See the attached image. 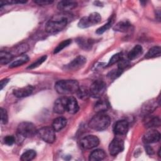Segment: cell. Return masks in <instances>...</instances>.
Segmentation results:
<instances>
[{
  "label": "cell",
  "mask_w": 161,
  "mask_h": 161,
  "mask_svg": "<svg viewBox=\"0 0 161 161\" xmlns=\"http://www.w3.org/2000/svg\"><path fill=\"white\" fill-rule=\"evenodd\" d=\"M68 19L64 14H57L50 19L45 25V30L49 33H55L62 30L67 25Z\"/></svg>",
  "instance_id": "1"
},
{
  "label": "cell",
  "mask_w": 161,
  "mask_h": 161,
  "mask_svg": "<svg viewBox=\"0 0 161 161\" xmlns=\"http://www.w3.org/2000/svg\"><path fill=\"white\" fill-rule=\"evenodd\" d=\"M67 98L65 97H61L58 98L54 103L53 111L57 114H63L67 109Z\"/></svg>",
  "instance_id": "13"
},
{
  "label": "cell",
  "mask_w": 161,
  "mask_h": 161,
  "mask_svg": "<svg viewBox=\"0 0 161 161\" xmlns=\"http://www.w3.org/2000/svg\"><path fill=\"white\" fill-rule=\"evenodd\" d=\"M110 108L109 101L106 99H101L98 100L94 106V110L97 113H104Z\"/></svg>",
  "instance_id": "14"
},
{
  "label": "cell",
  "mask_w": 161,
  "mask_h": 161,
  "mask_svg": "<svg viewBox=\"0 0 161 161\" xmlns=\"http://www.w3.org/2000/svg\"><path fill=\"white\" fill-rule=\"evenodd\" d=\"M145 152H147V153L148 155H152L154 153V150L152 148V147H150L149 145L147 144L145 146Z\"/></svg>",
  "instance_id": "39"
},
{
  "label": "cell",
  "mask_w": 161,
  "mask_h": 161,
  "mask_svg": "<svg viewBox=\"0 0 161 161\" xmlns=\"http://www.w3.org/2000/svg\"><path fill=\"white\" fill-rule=\"evenodd\" d=\"M101 20V15L98 13L94 12L87 16L82 17L78 23V26L81 28H86L99 23Z\"/></svg>",
  "instance_id": "5"
},
{
  "label": "cell",
  "mask_w": 161,
  "mask_h": 161,
  "mask_svg": "<svg viewBox=\"0 0 161 161\" xmlns=\"http://www.w3.org/2000/svg\"><path fill=\"white\" fill-rule=\"evenodd\" d=\"M161 54V48L159 46H156L151 48L147 53L145 57L147 58H152L160 57Z\"/></svg>",
  "instance_id": "25"
},
{
  "label": "cell",
  "mask_w": 161,
  "mask_h": 161,
  "mask_svg": "<svg viewBox=\"0 0 161 161\" xmlns=\"http://www.w3.org/2000/svg\"><path fill=\"white\" fill-rule=\"evenodd\" d=\"M121 58H121V53H117L114 54L110 58V60L108 64V66H111V65L114 64L115 63L119 62L120 60V59H121Z\"/></svg>",
  "instance_id": "33"
},
{
  "label": "cell",
  "mask_w": 161,
  "mask_h": 161,
  "mask_svg": "<svg viewBox=\"0 0 161 161\" xmlns=\"http://www.w3.org/2000/svg\"><path fill=\"white\" fill-rule=\"evenodd\" d=\"M55 131L50 126L42 127L37 131V134L39 137L44 142L52 143L55 142L56 139Z\"/></svg>",
  "instance_id": "6"
},
{
  "label": "cell",
  "mask_w": 161,
  "mask_h": 161,
  "mask_svg": "<svg viewBox=\"0 0 161 161\" xmlns=\"http://www.w3.org/2000/svg\"><path fill=\"white\" fill-rule=\"evenodd\" d=\"M28 60H29V57L26 55H25V54L19 55L16 58H15V59L11 63L9 67L14 68V67H19L25 64L26 62H27Z\"/></svg>",
  "instance_id": "22"
},
{
  "label": "cell",
  "mask_w": 161,
  "mask_h": 161,
  "mask_svg": "<svg viewBox=\"0 0 161 161\" xmlns=\"http://www.w3.org/2000/svg\"><path fill=\"white\" fill-rule=\"evenodd\" d=\"M122 72H123V70L121 69H118L116 70H113V71H111L109 73V76L110 77V78L114 79L118 77V76H119L121 74Z\"/></svg>",
  "instance_id": "37"
},
{
  "label": "cell",
  "mask_w": 161,
  "mask_h": 161,
  "mask_svg": "<svg viewBox=\"0 0 161 161\" xmlns=\"http://www.w3.org/2000/svg\"><path fill=\"white\" fill-rule=\"evenodd\" d=\"M0 113H1V121L3 124H6L8 120V116L7 111L5 109L1 108L0 109Z\"/></svg>",
  "instance_id": "34"
},
{
  "label": "cell",
  "mask_w": 161,
  "mask_h": 161,
  "mask_svg": "<svg viewBox=\"0 0 161 161\" xmlns=\"http://www.w3.org/2000/svg\"><path fill=\"white\" fill-rule=\"evenodd\" d=\"M33 89L34 88L31 86H27L23 87L14 89L13 91V94L16 97H25L30 96L33 92Z\"/></svg>",
  "instance_id": "15"
},
{
  "label": "cell",
  "mask_w": 161,
  "mask_h": 161,
  "mask_svg": "<svg viewBox=\"0 0 161 161\" xmlns=\"http://www.w3.org/2000/svg\"><path fill=\"white\" fill-rule=\"evenodd\" d=\"M78 45L82 48L85 50H88L91 48L92 41L89 39H85L83 38H80L77 40Z\"/></svg>",
  "instance_id": "28"
},
{
  "label": "cell",
  "mask_w": 161,
  "mask_h": 161,
  "mask_svg": "<svg viewBox=\"0 0 161 161\" xmlns=\"http://www.w3.org/2000/svg\"><path fill=\"white\" fill-rule=\"evenodd\" d=\"M106 84L102 80H96L91 86L89 95L94 98H100L106 91Z\"/></svg>",
  "instance_id": "7"
},
{
  "label": "cell",
  "mask_w": 161,
  "mask_h": 161,
  "mask_svg": "<svg viewBox=\"0 0 161 161\" xmlns=\"http://www.w3.org/2000/svg\"><path fill=\"white\" fill-rule=\"evenodd\" d=\"M131 29V25L128 21H121L114 26L113 30L119 32H128Z\"/></svg>",
  "instance_id": "19"
},
{
  "label": "cell",
  "mask_w": 161,
  "mask_h": 161,
  "mask_svg": "<svg viewBox=\"0 0 161 161\" xmlns=\"http://www.w3.org/2000/svg\"><path fill=\"white\" fill-rule=\"evenodd\" d=\"M67 125V119L64 117H58L55 118L52 123V127L55 131H59L62 130Z\"/></svg>",
  "instance_id": "20"
},
{
  "label": "cell",
  "mask_w": 161,
  "mask_h": 161,
  "mask_svg": "<svg viewBox=\"0 0 161 161\" xmlns=\"http://www.w3.org/2000/svg\"><path fill=\"white\" fill-rule=\"evenodd\" d=\"M36 152L33 150H28L25 152L20 157V160L22 161H30L33 160L36 157Z\"/></svg>",
  "instance_id": "26"
},
{
  "label": "cell",
  "mask_w": 161,
  "mask_h": 161,
  "mask_svg": "<svg viewBox=\"0 0 161 161\" xmlns=\"http://www.w3.org/2000/svg\"><path fill=\"white\" fill-rule=\"evenodd\" d=\"M160 133L156 130L151 129L145 133L143 137V140L146 144H150L158 142L160 140Z\"/></svg>",
  "instance_id": "10"
},
{
  "label": "cell",
  "mask_w": 161,
  "mask_h": 161,
  "mask_svg": "<svg viewBox=\"0 0 161 161\" xmlns=\"http://www.w3.org/2000/svg\"><path fill=\"white\" fill-rule=\"evenodd\" d=\"M15 138L12 135H8L4 138V143L9 146L12 145L15 142Z\"/></svg>",
  "instance_id": "35"
},
{
  "label": "cell",
  "mask_w": 161,
  "mask_h": 161,
  "mask_svg": "<svg viewBox=\"0 0 161 161\" xmlns=\"http://www.w3.org/2000/svg\"><path fill=\"white\" fill-rule=\"evenodd\" d=\"M129 128V124L126 120H119L118 121L114 126V133L117 135H125Z\"/></svg>",
  "instance_id": "12"
},
{
  "label": "cell",
  "mask_w": 161,
  "mask_h": 161,
  "mask_svg": "<svg viewBox=\"0 0 161 161\" xmlns=\"http://www.w3.org/2000/svg\"><path fill=\"white\" fill-rule=\"evenodd\" d=\"M46 59H47V55H43V56L39 58L38 60H36L35 62H33L32 64H31L29 67H28V69H35V68L38 67V66L40 65L43 62H44Z\"/></svg>",
  "instance_id": "32"
},
{
  "label": "cell",
  "mask_w": 161,
  "mask_h": 161,
  "mask_svg": "<svg viewBox=\"0 0 161 161\" xmlns=\"http://www.w3.org/2000/svg\"><path fill=\"white\" fill-rule=\"evenodd\" d=\"M158 157H161L160 156V148H159V150H158Z\"/></svg>",
  "instance_id": "41"
},
{
  "label": "cell",
  "mask_w": 161,
  "mask_h": 161,
  "mask_svg": "<svg viewBox=\"0 0 161 161\" xmlns=\"http://www.w3.org/2000/svg\"><path fill=\"white\" fill-rule=\"evenodd\" d=\"M34 2L36 4L41 6H47L53 3L52 1H50V0H36V1H34Z\"/></svg>",
  "instance_id": "38"
},
{
  "label": "cell",
  "mask_w": 161,
  "mask_h": 161,
  "mask_svg": "<svg viewBox=\"0 0 161 161\" xmlns=\"http://www.w3.org/2000/svg\"><path fill=\"white\" fill-rule=\"evenodd\" d=\"M156 104L155 103H153L151 101H149L148 103H145V104L142 106V111L145 114H147L150 113L152 111H153L155 108H156Z\"/></svg>",
  "instance_id": "27"
},
{
  "label": "cell",
  "mask_w": 161,
  "mask_h": 161,
  "mask_svg": "<svg viewBox=\"0 0 161 161\" xmlns=\"http://www.w3.org/2000/svg\"><path fill=\"white\" fill-rule=\"evenodd\" d=\"M143 52V48L141 45H135L128 53V58L130 60L138 58Z\"/></svg>",
  "instance_id": "23"
},
{
  "label": "cell",
  "mask_w": 161,
  "mask_h": 161,
  "mask_svg": "<svg viewBox=\"0 0 161 161\" xmlns=\"http://www.w3.org/2000/svg\"><path fill=\"white\" fill-rule=\"evenodd\" d=\"M72 42V40L70 39H68V40H64L63 42H62L61 43H60L57 47L54 49L53 51V53H57L58 52H60V51H62L64 48H65V47H68Z\"/></svg>",
  "instance_id": "29"
},
{
  "label": "cell",
  "mask_w": 161,
  "mask_h": 161,
  "mask_svg": "<svg viewBox=\"0 0 161 161\" xmlns=\"http://www.w3.org/2000/svg\"><path fill=\"white\" fill-rule=\"evenodd\" d=\"M13 58V54L6 52L1 51L0 52V64L1 65H5L12 61Z\"/></svg>",
  "instance_id": "24"
},
{
  "label": "cell",
  "mask_w": 161,
  "mask_h": 161,
  "mask_svg": "<svg viewBox=\"0 0 161 161\" xmlns=\"http://www.w3.org/2000/svg\"><path fill=\"white\" fill-rule=\"evenodd\" d=\"M79 104L74 97H69L67 98V109L66 111L70 114H75L79 111Z\"/></svg>",
  "instance_id": "18"
},
{
  "label": "cell",
  "mask_w": 161,
  "mask_h": 161,
  "mask_svg": "<svg viewBox=\"0 0 161 161\" xmlns=\"http://www.w3.org/2000/svg\"><path fill=\"white\" fill-rule=\"evenodd\" d=\"M118 62L119 63H118V69H121L122 70H123V69H125L129 65L128 60L123 59V58L120 59V60Z\"/></svg>",
  "instance_id": "36"
},
{
  "label": "cell",
  "mask_w": 161,
  "mask_h": 161,
  "mask_svg": "<svg viewBox=\"0 0 161 161\" xmlns=\"http://www.w3.org/2000/svg\"><path fill=\"white\" fill-rule=\"evenodd\" d=\"M8 82H9V79H5L1 80V84H0L1 90H2V89H3V87L6 86V85L7 84V83H8Z\"/></svg>",
  "instance_id": "40"
},
{
  "label": "cell",
  "mask_w": 161,
  "mask_h": 161,
  "mask_svg": "<svg viewBox=\"0 0 161 161\" xmlns=\"http://www.w3.org/2000/svg\"><path fill=\"white\" fill-rule=\"evenodd\" d=\"M114 23V19L113 18H111L108 23H106V24H104L103 26H102L101 27L99 28L97 31H96V33L97 34H102L104 32H105L106 30H108V29H109L111 28V26L113 25Z\"/></svg>",
  "instance_id": "30"
},
{
  "label": "cell",
  "mask_w": 161,
  "mask_h": 161,
  "mask_svg": "<svg viewBox=\"0 0 161 161\" xmlns=\"http://www.w3.org/2000/svg\"><path fill=\"white\" fill-rule=\"evenodd\" d=\"M79 88V83L75 80H61L55 84V89L60 94L76 93Z\"/></svg>",
  "instance_id": "2"
},
{
  "label": "cell",
  "mask_w": 161,
  "mask_h": 161,
  "mask_svg": "<svg viewBox=\"0 0 161 161\" xmlns=\"http://www.w3.org/2000/svg\"><path fill=\"white\" fill-rule=\"evenodd\" d=\"M77 4L75 1H61L57 4V8L61 11L64 12L69 11L73 9H74L77 6Z\"/></svg>",
  "instance_id": "16"
},
{
  "label": "cell",
  "mask_w": 161,
  "mask_h": 161,
  "mask_svg": "<svg viewBox=\"0 0 161 161\" xmlns=\"http://www.w3.org/2000/svg\"><path fill=\"white\" fill-rule=\"evenodd\" d=\"M35 126L30 122L25 121L19 123L17 128V133L19 136L30 138L35 136L37 133Z\"/></svg>",
  "instance_id": "4"
},
{
  "label": "cell",
  "mask_w": 161,
  "mask_h": 161,
  "mask_svg": "<svg viewBox=\"0 0 161 161\" xmlns=\"http://www.w3.org/2000/svg\"><path fill=\"white\" fill-rule=\"evenodd\" d=\"M77 94L78 97L80 99H85L87 97H88L89 95V91L87 90L86 88L84 87H80L79 88L78 91H77Z\"/></svg>",
  "instance_id": "31"
},
{
  "label": "cell",
  "mask_w": 161,
  "mask_h": 161,
  "mask_svg": "<svg viewBox=\"0 0 161 161\" xmlns=\"http://www.w3.org/2000/svg\"><path fill=\"white\" fill-rule=\"evenodd\" d=\"M106 155L105 152L101 149H96L93 150L89 155V160L91 161H98L103 160Z\"/></svg>",
  "instance_id": "21"
},
{
  "label": "cell",
  "mask_w": 161,
  "mask_h": 161,
  "mask_svg": "<svg viewBox=\"0 0 161 161\" xmlns=\"http://www.w3.org/2000/svg\"><path fill=\"white\" fill-rule=\"evenodd\" d=\"M110 123L111 119L108 115L104 113H97L89 121V126L96 131H103L109 126Z\"/></svg>",
  "instance_id": "3"
},
{
  "label": "cell",
  "mask_w": 161,
  "mask_h": 161,
  "mask_svg": "<svg viewBox=\"0 0 161 161\" xmlns=\"http://www.w3.org/2000/svg\"><path fill=\"white\" fill-rule=\"evenodd\" d=\"M86 62V58L82 55H79L67 65L66 69L69 70H76L82 67Z\"/></svg>",
  "instance_id": "11"
},
{
  "label": "cell",
  "mask_w": 161,
  "mask_h": 161,
  "mask_svg": "<svg viewBox=\"0 0 161 161\" xmlns=\"http://www.w3.org/2000/svg\"><path fill=\"white\" fill-rule=\"evenodd\" d=\"M144 125L147 128H155L160 126V119L158 116H146L144 119Z\"/></svg>",
  "instance_id": "17"
},
{
  "label": "cell",
  "mask_w": 161,
  "mask_h": 161,
  "mask_svg": "<svg viewBox=\"0 0 161 161\" xmlns=\"http://www.w3.org/2000/svg\"><path fill=\"white\" fill-rule=\"evenodd\" d=\"M124 149V142L123 140L119 138H114L109 145V153L115 156L121 152Z\"/></svg>",
  "instance_id": "9"
},
{
  "label": "cell",
  "mask_w": 161,
  "mask_h": 161,
  "mask_svg": "<svg viewBox=\"0 0 161 161\" xmlns=\"http://www.w3.org/2000/svg\"><path fill=\"white\" fill-rule=\"evenodd\" d=\"M99 143V138L95 135H87L80 141V146L82 148L88 150L97 147Z\"/></svg>",
  "instance_id": "8"
}]
</instances>
